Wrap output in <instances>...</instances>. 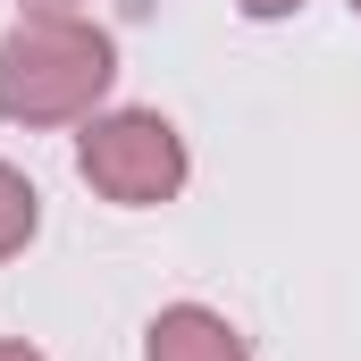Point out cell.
Segmentation results:
<instances>
[{"instance_id": "1", "label": "cell", "mask_w": 361, "mask_h": 361, "mask_svg": "<svg viewBox=\"0 0 361 361\" xmlns=\"http://www.w3.org/2000/svg\"><path fill=\"white\" fill-rule=\"evenodd\" d=\"M109 76H118L109 68V42L92 34L76 8H34L0 42V118H17V126L85 118L92 101L109 92Z\"/></svg>"}, {"instance_id": "2", "label": "cell", "mask_w": 361, "mask_h": 361, "mask_svg": "<svg viewBox=\"0 0 361 361\" xmlns=\"http://www.w3.org/2000/svg\"><path fill=\"white\" fill-rule=\"evenodd\" d=\"M85 185H101L109 202H126V210H143V202H169L185 185V143L169 118H152V109H118V118H101L85 126Z\"/></svg>"}, {"instance_id": "3", "label": "cell", "mask_w": 361, "mask_h": 361, "mask_svg": "<svg viewBox=\"0 0 361 361\" xmlns=\"http://www.w3.org/2000/svg\"><path fill=\"white\" fill-rule=\"evenodd\" d=\"M152 361H244V336H235L219 311L177 302V311L152 319Z\"/></svg>"}, {"instance_id": "4", "label": "cell", "mask_w": 361, "mask_h": 361, "mask_svg": "<svg viewBox=\"0 0 361 361\" xmlns=\"http://www.w3.org/2000/svg\"><path fill=\"white\" fill-rule=\"evenodd\" d=\"M25 235H34V185L17 177V169H0V261H8Z\"/></svg>"}, {"instance_id": "5", "label": "cell", "mask_w": 361, "mask_h": 361, "mask_svg": "<svg viewBox=\"0 0 361 361\" xmlns=\"http://www.w3.org/2000/svg\"><path fill=\"white\" fill-rule=\"evenodd\" d=\"M235 8H244V17H286L294 0H235Z\"/></svg>"}, {"instance_id": "6", "label": "cell", "mask_w": 361, "mask_h": 361, "mask_svg": "<svg viewBox=\"0 0 361 361\" xmlns=\"http://www.w3.org/2000/svg\"><path fill=\"white\" fill-rule=\"evenodd\" d=\"M0 361H42V353H34V345H0Z\"/></svg>"}, {"instance_id": "7", "label": "cell", "mask_w": 361, "mask_h": 361, "mask_svg": "<svg viewBox=\"0 0 361 361\" xmlns=\"http://www.w3.org/2000/svg\"><path fill=\"white\" fill-rule=\"evenodd\" d=\"M34 8H76V0H34Z\"/></svg>"}, {"instance_id": "8", "label": "cell", "mask_w": 361, "mask_h": 361, "mask_svg": "<svg viewBox=\"0 0 361 361\" xmlns=\"http://www.w3.org/2000/svg\"><path fill=\"white\" fill-rule=\"evenodd\" d=\"M353 8H361V0H353Z\"/></svg>"}]
</instances>
